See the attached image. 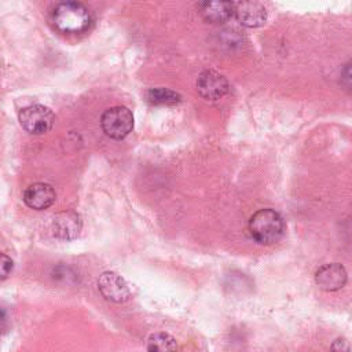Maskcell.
<instances>
[{
	"mask_svg": "<svg viewBox=\"0 0 352 352\" xmlns=\"http://www.w3.org/2000/svg\"><path fill=\"white\" fill-rule=\"evenodd\" d=\"M346 271L345 268L338 263L324 264L318 268L315 272V282L316 285L326 292H334L346 283Z\"/></svg>",
	"mask_w": 352,
	"mask_h": 352,
	"instance_id": "obj_7",
	"label": "cell"
},
{
	"mask_svg": "<svg viewBox=\"0 0 352 352\" xmlns=\"http://www.w3.org/2000/svg\"><path fill=\"white\" fill-rule=\"evenodd\" d=\"M146 100L151 104H176L182 100V96L169 89V88H164V87H157V88H150L146 92Z\"/></svg>",
	"mask_w": 352,
	"mask_h": 352,
	"instance_id": "obj_13",
	"label": "cell"
},
{
	"mask_svg": "<svg viewBox=\"0 0 352 352\" xmlns=\"http://www.w3.org/2000/svg\"><path fill=\"white\" fill-rule=\"evenodd\" d=\"M12 267H14L12 260L7 254L0 253V280H4L10 276Z\"/></svg>",
	"mask_w": 352,
	"mask_h": 352,
	"instance_id": "obj_14",
	"label": "cell"
},
{
	"mask_svg": "<svg viewBox=\"0 0 352 352\" xmlns=\"http://www.w3.org/2000/svg\"><path fill=\"white\" fill-rule=\"evenodd\" d=\"M234 14L236 19L248 28H258L267 21V10L258 1H238L234 3Z\"/></svg>",
	"mask_w": 352,
	"mask_h": 352,
	"instance_id": "obj_8",
	"label": "cell"
},
{
	"mask_svg": "<svg viewBox=\"0 0 352 352\" xmlns=\"http://www.w3.org/2000/svg\"><path fill=\"white\" fill-rule=\"evenodd\" d=\"M249 232L260 245L278 242L285 232L283 217L274 209L265 208L254 212L249 220Z\"/></svg>",
	"mask_w": 352,
	"mask_h": 352,
	"instance_id": "obj_2",
	"label": "cell"
},
{
	"mask_svg": "<svg viewBox=\"0 0 352 352\" xmlns=\"http://www.w3.org/2000/svg\"><path fill=\"white\" fill-rule=\"evenodd\" d=\"M55 198L56 194L48 183H33L23 191V202L34 210L50 208L55 202Z\"/></svg>",
	"mask_w": 352,
	"mask_h": 352,
	"instance_id": "obj_9",
	"label": "cell"
},
{
	"mask_svg": "<svg viewBox=\"0 0 352 352\" xmlns=\"http://www.w3.org/2000/svg\"><path fill=\"white\" fill-rule=\"evenodd\" d=\"M19 124L22 128L33 135L47 133L55 121V116L47 106L43 104H32L23 107L19 111Z\"/></svg>",
	"mask_w": 352,
	"mask_h": 352,
	"instance_id": "obj_4",
	"label": "cell"
},
{
	"mask_svg": "<svg viewBox=\"0 0 352 352\" xmlns=\"http://www.w3.org/2000/svg\"><path fill=\"white\" fill-rule=\"evenodd\" d=\"M51 22L62 33L80 34L91 28L92 15L82 3L62 1L52 8Z\"/></svg>",
	"mask_w": 352,
	"mask_h": 352,
	"instance_id": "obj_1",
	"label": "cell"
},
{
	"mask_svg": "<svg viewBox=\"0 0 352 352\" xmlns=\"http://www.w3.org/2000/svg\"><path fill=\"white\" fill-rule=\"evenodd\" d=\"M81 217L73 210L58 213L52 221V231L56 238L74 239L81 231Z\"/></svg>",
	"mask_w": 352,
	"mask_h": 352,
	"instance_id": "obj_10",
	"label": "cell"
},
{
	"mask_svg": "<svg viewBox=\"0 0 352 352\" xmlns=\"http://www.w3.org/2000/svg\"><path fill=\"white\" fill-rule=\"evenodd\" d=\"M198 8L202 18L210 23H223L234 15V3L230 1H202Z\"/></svg>",
	"mask_w": 352,
	"mask_h": 352,
	"instance_id": "obj_11",
	"label": "cell"
},
{
	"mask_svg": "<svg viewBox=\"0 0 352 352\" xmlns=\"http://www.w3.org/2000/svg\"><path fill=\"white\" fill-rule=\"evenodd\" d=\"M197 91L204 99L216 100L228 92V81L216 70H205L197 78Z\"/></svg>",
	"mask_w": 352,
	"mask_h": 352,
	"instance_id": "obj_5",
	"label": "cell"
},
{
	"mask_svg": "<svg viewBox=\"0 0 352 352\" xmlns=\"http://www.w3.org/2000/svg\"><path fill=\"white\" fill-rule=\"evenodd\" d=\"M330 352H351L349 342L345 338H338L331 344Z\"/></svg>",
	"mask_w": 352,
	"mask_h": 352,
	"instance_id": "obj_15",
	"label": "cell"
},
{
	"mask_svg": "<svg viewBox=\"0 0 352 352\" xmlns=\"http://www.w3.org/2000/svg\"><path fill=\"white\" fill-rule=\"evenodd\" d=\"M147 352H177V342L168 333H153L147 338Z\"/></svg>",
	"mask_w": 352,
	"mask_h": 352,
	"instance_id": "obj_12",
	"label": "cell"
},
{
	"mask_svg": "<svg viewBox=\"0 0 352 352\" xmlns=\"http://www.w3.org/2000/svg\"><path fill=\"white\" fill-rule=\"evenodd\" d=\"M10 329V320H8V315L6 312L4 308L0 307V334L7 333Z\"/></svg>",
	"mask_w": 352,
	"mask_h": 352,
	"instance_id": "obj_16",
	"label": "cell"
},
{
	"mask_svg": "<svg viewBox=\"0 0 352 352\" xmlns=\"http://www.w3.org/2000/svg\"><path fill=\"white\" fill-rule=\"evenodd\" d=\"M100 126L109 138L124 139L133 128V116L128 107L114 106L103 111Z\"/></svg>",
	"mask_w": 352,
	"mask_h": 352,
	"instance_id": "obj_3",
	"label": "cell"
},
{
	"mask_svg": "<svg viewBox=\"0 0 352 352\" xmlns=\"http://www.w3.org/2000/svg\"><path fill=\"white\" fill-rule=\"evenodd\" d=\"M98 289L106 300L113 302H124L131 296L129 287L124 278L113 271H106L99 276Z\"/></svg>",
	"mask_w": 352,
	"mask_h": 352,
	"instance_id": "obj_6",
	"label": "cell"
}]
</instances>
